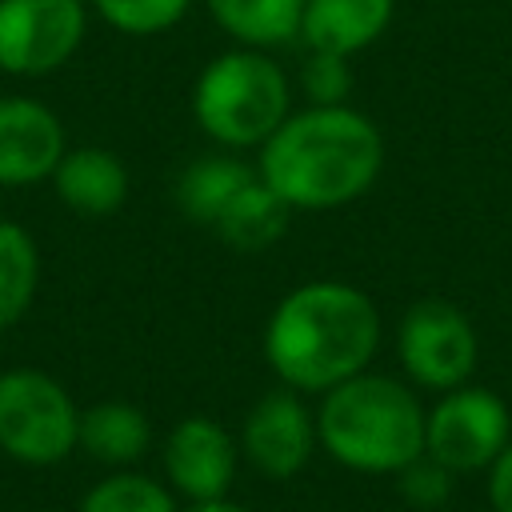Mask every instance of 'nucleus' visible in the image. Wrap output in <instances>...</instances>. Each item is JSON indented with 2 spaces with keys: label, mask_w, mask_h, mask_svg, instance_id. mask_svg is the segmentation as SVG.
Masks as SVG:
<instances>
[{
  "label": "nucleus",
  "mask_w": 512,
  "mask_h": 512,
  "mask_svg": "<svg viewBox=\"0 0 512 512\" xmlns=\"http://www.w3.org/2000/svg\"><path fill=\"white\" fill-rule=\"evenodd\" d=\"M380 164V128L348 104L288 112L260 144V180L288 208H340L372 188Z\"/></svg>",
  "instance_id": "1"
},
{
  "label": "nucleus",
  "mask_w": 512,
  "mask_h": 512,
  "mask_svg": "<svg viewBox=\"0 0 512 512\" xmlns=\"http://www.w3.org/2000/svg\"><path fill=\"white\" fill-rule=\"evenodd\" d=\"M380 348L376 304L340 280L292 288L264 332V356L292 392H328L364 372Z\"/></svg>",
  "instance_id": "2"
},
{
  "label": "nucleus",
  "mask_w": 512,
  "mask_h": 512,
  "mask_svg": "<svg viewBox=\"0 0 512 512\" xmlns=\"http://www.w3.org/2000/svg\"><path fill=\"white\" fill-rule=\"evenodd\" d=\"M316 440L352 472H400L424 452V408L392 376L356 372L328 388L316 412Z\"/></svg>",
  "instance_id": "3"
},
{
  "label": "nucleus",
  "mask_w": 512,
  "mask_h": 512,
  "mask_svg": "<svg viewBox=\"0 0 512 512\" xmlns=\"http://www.w3.org/2000/svg\"><path fill=\"white\" fill-rule=\"evenodd\" d=\"M292 92L280 64L256 48L224 52L216 56L192 92L196 124L228 144V148H252L264 144L288 116Z\"/></svg>",
  "instance_id": "4"
},
{
  "label": "nucleus",
  "mask_w": 512,
  "mask_h": 512,
  "mask_svg": "<svg viewBox=\"0 0 512 512\" xmlns=\"http://www.w3.org/2000/svg\"><path fill=\"white\" fill-rule=\"evenodd\" d=\"M80 408L68 388L40 368L0 376V448L20 464H56L76 448Z\"/></svg>",
  "instance_id": "5"
},
{
  "label": "nucleus",
  "mask_w": 512,
  "mask_h": 512,
  "mask_svg": "<svg viewBox=\"0 0 512 512\" xmlns=\"http://www.w3.org/2000/svg\"><path fill=\"white\" fill-rule=\"evenodd\" d=\"M512 440V416L488 388H448L444 400L424 412V452L452 472L488 468Z\"/></svg>",
  "instance_id": "6"
},
{
  "label": "nucleus",
  "mask_w": 512,
  "mask_h": 512,
  "mask_svg": "<svg viewBox=\"0 0 512 512\" xmlns=\"http://www.w3.org/2000/svg\"><path fill=\"white\" fill-rule=\"evenodd\" d=\"M396 352L416 384L448 392L460 388L476 368V332L456 304L428 296L404 312L396 328Z\"/></svg>",
  "instance_id": "7"
},
{
  "label": "nucleus",
  "mask_w": 512,
  "mask_h": 512,
  "mask_svg": "<svg viewBox=\"0 0 512 512\" xmlns=\"http://www.w3.org/2000/svg\"><path fill=\"white\" fill-rule=\"evenodd\" d=\"M84 40L80 0H0V68L40 76L60 68Z\"/></svg>",
  "instance_id": "8"
},
{
  "label": "nucleus",
  "mask_w": 512,
  "mask_h": 512,
  "mask_svg": "<svg viewBox=\"0 0 512 512\" xmlns=\"http://www.w3.org/2000/svg\"><path fill=\"white\" fill-rule=\"evenodd\" d=\"M316 448V420L304 408V400L292 388L268 392L256 400V408L244 416L240 428V452L248 464L272 480L296 476Z\"/></svg>",
  "instance_id": "9"
},
{
  "label": "nucleus",
  "mask_w": 512,
  "mask_h": 512,
  "mask_svg": "<svg viewBox=\"0 0 512 512\" xmlns=\"http://www.w3.org/2000/svg\"><path fill=\"white\" fill-rule=\"evenodd\" d=\"M64 156L60 116L32 96H0V184L24 188L56 172Z\"/></svg>",
  "instance_id": "10"
},
{
  "label": "nucleus",
  "mask_w": 512,
  "mask_h": 512,
  "mask_svg": "<svg viewBox=\"0 0 512 512\" xmlns=\"http://www.w3.org/2000/svg\"><path fill=\"white\" fill-rule=\"evenodd\" d=\"M164 472L192 504L220 500L236 476V440L216 420L188 416L164 440Z\"/></svg>",
  "instance_id": "11"
},
{
  "label": "nucleus",
  "mask_w": 512,
  "mask_h": 512,
  "mask_svg": "<svg viewBox=\"0 0 512 512\" xmlns=\"http://www.w3.org/2000/svg\"><path fill=\"white\" fill-rule=\"evenodd\" d=\"M56 196L80 216H112L128 200V168L108 148H72L52 172Z\"/></svg>",
  "instance_id": "12"
},
{
  "label": "nucleus",
  "mask_w": 512,
  "mask_h": 512,
  "mask_svg": "<svg viewBox=\"0 0 512 512\" xmlns=\"http://www.w3.org/2000/svg\"><path fill=\"white\" fill-rule=\"evenodd\" d=\"M392 20V0H304L300 36L312 52L352 56Z\"/></svg>",
  "instance_id": "13"
},
{
  "label": "nucleus",
  "mask_w": 512,
  "mask_h": 512,
  "mask_svg": "<svg viewBox=\"0 0 512 512\" xmlns=\"http://www.w3.org/2000/svg\"><path fill=\"white\" fill-rule=\"evenodd\" d=\"M152 428L148 416L124 400H104L80 412V428H76V448H84L88 456L104 460V464H132L148 452Z\"/></svg>",
  "instance_id": "14"
},
{
  "label": "nucleus",
  "mask_w": 512,
  "mask_h": 512,
  "mask_svg": "<svg viewBox=\"0 0 512 512\" xmlns=\"http://www.w3.org/2000/svg\"><path fill=\"white\" fill-rule=\"evenodd\" d=\"M212 20L248 48H272L300 36L304 0H208Z\"/></svg>",
  "instance_id": "15"
},
{
  "label": "nucleus",
  "mask_w": 512,
  "mask_h": 512,
  "mask_svg": "<svg viewBox=\"0 0 512 512\" xmlns=\"http://www.w3.org/2000/svg\"><path fill=\"white\" fill-rule=\"evenodd\" d=\"M288 212H292V208H288L264 180H252V184H244V188L228 200V208L216 216L212 228H216L232 248L252 252V248H268V244L284 232Z\"/></svg>",
  "instance_id": "16"
},
{
  "label": "nucleus",
  "mask_w": 512,
  "mask_h": 512,
  "mask_svg": "<svg viewBox=\"0 0 512 512\" xmlns=\"http://www.w3.org/2000/svg\"><path fill=\"white\" fill-rule=\"evenodd\" d=\"M256 172L232 156H204L192 168H184L180 184H176V200L184 208V216L200 220V224H216V216L228 208V200L252 184Z\"/></svg>",
  "instance_id": "17"
},
{
  "label": "nucleus",
  "mask_w": 512,
  "mask_h": 512,
  "mask_svg": "<svg viewBox=\"0 0 512 512\" xmlns=\"http://www.w3.org/2000/svg\"><path fill=\"white\" fill-rule=\"evenodd\" d=\"M36 284H40L36 240L20 224L0 220V328L24 316V308L36 296Z\"/></svg>",
  "instance_id": "18"
},
{
  "label": "nucleus",
  "mask_w": 512,
  "mask_h": 512,
  "mask_svg": "<svg viewBox=\"0 0 512 512\" xmlns=\"http://www.w3.org/2000/svg\"><path fill=\"white\" fill-rule=\"evenodd\" d=\"M80 512H176V504L160 480L140 472H112L84 492Z\"/></svg>",
  "instance_id": "19"
},
{
  "label": "nucleus",
  "mask_w": 512,
  "mask_h": 512,
  "mask_svg": "<svg viewBox=\"0 0 512 512\" xmlns=\"http://www.w3.org/2000/svg\"><path fill=\"white\" fill-rule=\"evenodd\" d=\"M92 4L112 28L128 36H152V32L172 28L188 12L192 0H92Z\"/></svg>",
  "instance_id": "20"
},
{
  "label": "nucleus",
  "mask_w": 512,
  "mask_h": 512,
  "mask_svg": "<svg viewBox=\"0 0 512 512\" xmlns=\"http://www.w3.org/2000/svg\"><path fill=\"white\" fill-rule=\"evenodd\" d=\"M452 476H456L452 468H444L440 460H432L428 452H420L412 464H404L396 472V484H400V496L412 508H440L452 496Z\"/></svg>",
  "instance_id": "21"
},
{
  "label": "nucleus",
  "mask_w": 512,
  "mask_h": 512,
  "mask_svg": "<svg viewBox=\"0 0 512 512\" xmlns=\"http://www.w3.org/2000/svg\"><path fill=\"white\" fill-rule=\"evenodd\" d=\"M348 56L336 52H312L304 64V92L312 104H344L348 96Z\"/></svg>",
  "instance_id": "22"
},
{
  "label": "nucleus",
  "mask_w": 512,
  "mask_h": 512,
  "mask_svg": "<svg viewBox=\"0 0 512 512\" xmlns=\"http://www.w3.org/2000/svg\"><path fill=\"white\" fill-rule=\"evenodd\" d=\"M488 500L496 512H512V440L488 464Z\"/></svg>",
  "instance_id": "23"
},
{
  "label": "nucleus",
  "mask_w": 512,
  "mask_h": 512,
  "mask_svg": "<svg viewBox=\"0 0 512 512\" xmlns=\"http://www.w3.org/2000/svg\"><path fill=\"white\" fill-rule=\"evenodd\" d=\"M188 512H248V508H244V504H232V500L220 496V500H200V504H192Z\"/></svg>",
  "instance_id": "24"
}]
</instances>
